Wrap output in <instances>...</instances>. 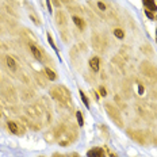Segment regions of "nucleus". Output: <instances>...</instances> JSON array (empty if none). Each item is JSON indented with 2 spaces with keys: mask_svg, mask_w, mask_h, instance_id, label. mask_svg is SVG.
I'll use <instances>...</instances> for the list:
<instances>
[{
  "mask_svg": "<svg viewBox=\"0 0 157 157\" xmlns=\"http://www.w3.org/2000/svg\"><path fill=\"white\" fill-rule=\"evenodd\" d=\"M56 142H58L60 146H69L72 142L77 140V130L75 126L71 125H60L53 129Z\"/></svg>",
  "mask_w": 157,
  "mask_h": 157,
  "instance_id": "1",
  "label": "nucleus"
},
{
  "mask_svg": "<svg viewBox=\"0 0 157 157\" xmlns=\"http://www.w3.org/2000/svg\"><path fill=\"white\" fill-rule=\"evenodd\" d=\"M49 92H50V96L53 98L56 102H58L63 106H72V96L67 87L54 86L49 90Z\"/></svg>",
  "mask_w": 157,
  "mask_h": 157,
  "instance_id": "2",
  "label": "nucleus"
},
{
  "mask_svg": "<svg viewBox=\"0 0 157 157\" xmlns=\"http://www.w3.org/2000/svg\"><path fill=\"white\" fill-rule=\"evenodd\" d=\"M104 109H106L109 117L115 122L117 126H119V127L123 126V118H122V114H121V110L118 109V107H115L111 103H106L104 104Z\"/></svg>",
  "mask_w": 157,
  "mask_h": 157,
  "instance_id": "3",
  "label": "nucleus"
},
{
  "mask_svg": "<svg viewBox=\"0 0 157 157\" xmlns=\"http://www.w3.org/2000/svg\"><path fill=\"white\" fill-rule=\"evenodd\" d=\"M141 72L144 75H145L146 77L149 78H157V69L156 67L153 64H150L149 61H144V63L141 64Z\"/></svg>",
  "mask_w": 157,
  "mask_h": 157,
  "instance_id": "4",
  "label": "nucleus"
},
{
  "mask_svg": "<svg viewBox=\"0 0 157 157\" xmlns=\"http://www.w3.org/2000/svg\"><path fill=\"white\" fill-rule=\"evenodd\" d=\"M26 113H27V115L31 117L33 119H39V118L45 114V110H44V107H41L39 104H33V106L26 107Z\"/></svg>",
  "mask_w": 157,
  "mask_h": 157,
  "instance_id": "5",
  "label": "nucleus"
},
{
  "mask_svg": "<svg viewBox=\"0 0 157 157\" xmlns=\"http://www.w3.org/2000/svg\"><path fill=\"white\" fill-rule=\"evenodd\" d=\"M7 126H8L10 132L16 134V136H23V134L26 133V127L22 125V123L16 122V121H8Z\"/></svg>",
  "mask_w": 157,
  "mask_h": 157,
  "instance_id": "6",
  "label": "nucleus"
},
{
  "mask_svg": "<svg viewBox=\"0 0 157 157\" xmlns=\"http://www.w3.org/2000/svg\"><path fill=\"white\" fill-rule=\"evenodd\" d=\"M91 44H92V48L95 49L96 52H102L103 50V38L100 34H96L94 33L92 37H91Z\"/></svg>",
  "mask_w": 157,
  "mask_h": 157,
  "instance_id": "7",
  "label": "nucleus"
},
{
  "mask_svg": "<svg viewBox=\"0 0 157 157\" xmlns=\"http://www.w3.org/2000/svg\"><path fill=\"white\" fill-rule=\"evenodd\" d=\"M127 134H129V137H132L133 140H136L138 144H141V145H146V140H145V136H144V132L127 130Z\"/></svg>",
  "mask_w": 157,
  "mask_h": 157,
  "instance_id": "8",
  "label": "nucleus"
},
{
  "mask_svg": "<svg viewBox=\"0 0 157 157\" xmlns=\"http://www.w3.org/2000/svg\"><path fill=\"white\" fill-rule=\"evenodd\" d=\"M54 21L60 27H65L68 23V18H67V14L64 11H57L54 15Z\"/></svg>",
  "mask_w": 157,
  "mask_h": 157,
  "instance_id": "9",
  "label": "nucleus"
},
{
  "mask_svg": "<svg viewBox=\"0 0 157 157\" xmlns=\"http://www.w3.org/2000/svg\"><path fill=\"white\" fill-rule=\"evenodd\" d=\"M87 157H106L102 148H92L87 152Z\"/></svg>",
  "mask_w": 157,
  "mask_h": 157,
  "instance_id": "10",
  "label": "nucleus"
},
{
  "mask_svg": "<svg viewBox=\"0 0 157 157\" xmlns=\"http://www.w3.org/2000/svg\"><path fill=\"white\" fill-rule=\"evenodd\" d=\"M29 48H30L33 56H34L38 61H42V58H44V57H42V52L38 49L37 45H35V44H30V45H29Z\"/></svg>",
  "mask_w": 157,
  "mask_h": 157,
  "instance_id": "11",
  "label": "nucleus"
},
{
  "mask_svg": "<svg viewBox=\"0 0 157 157\" xmlns=\"http://www.w3.org/2000/svg\"><path fill=\"white\" fill-rule=\"evenodd\" d=\"M90 68L92 69V72H98L100 69V60L99 57H92L90 60Z\"/></svg>",
  "mask_w": 157,
  "mask_h": 157,
  "instance_id": "12",
  "label": "nucleus"
},
{
  "mask_svg": "<svg viewBox=\"0 0 157 157\" xmlns=\"http://www.w3.org/2000/svg\"><path fill=\"white\" fill-rule=\"evenodd\" d=\"M142 3H144V6H145L146 10H149V11H152V12L157 11V4H156L155 0H142Z\"/></svg>",
  "mask_w": 157,
  "mask_h": 157,
  "instance_id": "13",
  "label": "nucleus"
},
{
  "mask_svg": "<svg viewBox=\"0 0 157 157\" xmlns=\"http://www.w3.org/2000/svg\"><path fill=\"white\" fill-rule=\"evenodd\" d=\"M6 63H7V67L12 72H16V69H18V65H16V61L11 57V56H7V57H6Z\"/></svg>",
  "mask_w": 157,
  "mask_h": 157,
  "instance_id": "14",
  "label": "nucleus"
},
{
  "mask_svg": "<svg viewBox=\"0 0 157 157\" xmlns=\"http://www.w3.org/2000/svg\"><path fill=\"white\" fill-rule=\"evenodd\" d=\"M72 19H73L75 25H76L77 27L80 29V30H84V29H86V21H84L83 18H80V16H77V15H75Z\"/></svg>",
  "mask_w": 157,
  "mask_h": 157,
  "instance_id": "15",
  "label": "nucleus"
},
{
  "mask_svg": "<svg viewBox=\"0 0 157 157\" xmlns=\"http://www.w3.org/2000/svg\"><path fill=\"white\" fill-rule=\"evenodd\" d=\"M44 72H45V75H46V77H48V78H49V80H50V81H54L56 78H57V75H56V72H54V71H52L50 68L45 67Z\"/></svg>",
  "mask_w": 157,
  "mask_h": 157,
  "instance_id": "16",
  "label": "nucleus"
},
{
  "mask_svg": "<svg viewBox=\"0 0 157 157\" xmlns=\"http://www.w3.org/2000/svg\"><path fill=\"white\" fill-rule=\"evenodd\" d=\"M78 94H80V96H81V100H83V103H84V106L87 107V109H90V100H88V98L86 96V94L83 92V91H78Z\"/></svg>",
  "mask_w": 157,
  "mask_h": 157,
  "instance_id": "17",
  "label": "nucleus"
},
{
  "mask_svg": "<svg viewBox=\"0 0 157 157\" xmlns=\"http://www.w3.org/2000/svg\"><path fill=\"white\" fill-rule=\"evenodd\" d=\"M114 35H115L118 39L125 38V33H123V30H121V29H115V30H114Z\"/></svg>",
  "mask_w": 157,
  "mask_h": 157,
  "instance_id": "18",
  "label": "nucleus"
},
{
  "mask_svg": "<svg viewBox=\"0 0 157 157\" xmlns=\"http://www.w3.org/2000/svg\"><path fill=\"white\" fill-rule=\"evenodd\" d=\"M141 50H142L145 54H148V56H152V54H153V52H152V48H150V45H142Z\"/></svg>",
  "mask_w": 157,
  "mask_h": 157,
  "instance_id": "19",
  "label": "nucleus"
},
{
  "mask_svg": "<svg viewBox=\"0 0 157 157\" xmlns=\"http://www.w3.org/2000/svg\"><path fill=\"white\" fill-rule=\"evenodd\" d=\"M76 118H77V123H78V126H83V125H84V119H83V114H81V111H80V110L76 111Z\"/></svg>",
  "mask_w": 157,
  "mask_h": 157,
  "instance_id": "20",
  "label": "nucleus"
},
{
  "mask_svg": "<svg viewBox=\"0 0 157 157\" xmlns=\"http://www.w3.org/2000/svg\"><path fill=\"white\" fill-rule=\"evenodd\" d=\"M68 10H69L71 12H81L83 11V10H81V7H78V6H69V7H68Z\"/></svg>",
  "mask_w": 157,
  "mask_h": 157,
  "instance_id": "21",
  "label": "nucleus"
},
{
  "mask_svg": "<svg viewBox=\"0 0 157 157\" xmlns=\"http://www.w3.org/2000/svg\"><path fill=\"white\" fill-rule=\"evenodd\" d=\"M96 6H98V8H99L100 11H103V12H106V11H107V7H106V4H104L103 2H100V0H99V2L96 3Z\"/></svg>",
  "mask_w": 157,
  "mask_h": 157,
  "instance_id": "22",
  "label": "nucleus"
},
{
  "mask_svg": "<svg viewBox=\"0 0 157 157\" xmlns=\"http://www.w3.org/2000/svg\"><path fill=\"white\" fill-rule=\"evenodd\" d=\"M98 91H99V94L102 95L103 98H104V96H106V95H107V92H106V88H104V87H99V90H98Z\"/></svg>",
  "mask_w": 157,
  "mask_h": 157,
  "instance_id": "23",
  "label": "nucleus"
},
{
  "mask_svg": "<svg viewBox=\"0 0 157 157\" xmlns=\"http://www.w3.org/2000/svg\"><path fill=\"white\" fill-rule=\"evenodd\" d=\"M48 39H49V44L53 46V49L54 50H57V48H56V45H54V42H53V39H52V37H50V34H48Z\"/></svg>",
  "mask_w": 157,
  "mask_h": 157,
  "instance_id": "24",
  "label": "nucleus"
},
{
  "mask_svg": "<svg viewBox=\"0 0 157 157\" xmlns=\"http://www.w3.org/2000/svg\"><path fill=\"white\" fill-rule=\"evenodd\" d=\"M50 2L54 4V7H57V8L61 7V2H60V0H50Z\"/></svg>",
  "mask_w": 157,
  "mask_h": 157,
  "instance_id": "25",
  "label": "nucleus"
},
{
  "mask_svg": "<svg viewBox=\"0 0 157 157\" xmlns=\"http://www.w3.org/2000/svg\"><path fill=\"white\" fill-rule=\"evenodd\" d=\"M61 3H64L65 6H67V7H69V6H72L73 4V2H72V0H60Z\"/></svg>",
  "mask_w": 157,
  "mask_h": 157,
  "instance_id": "26",
  "label": "nucleus"
},
{
  "mask_svg": "<svg viewBox=\"0 0 157 157\" xmlns=\"http://www.w3.org/2000/svg\"><path fill=\"white\" fill-rule=\"evenodd\" d=\"M145 14H146V16H148L149 19H155V15H153L152 11H149V10H145Z\"/></svg>",
  "mask_w": 157,
  "mask_h": 157,
  "instance_id": "27",
  "label": "nucleus"
},
{
  "mask_svg": "<svg viewBox=\"0 0 157 157\" xmlns=\"http://www.w3.org/2000/svg\"><path fill=\"white\" fill-rule=\"evenodd\" d=\"M30 18H31V21L33 22H35L37 25H39V19L37 18V16H34V15H30Z\"/></svg>",
  "mask_w": 157,
  "mask_h": 157,
  "instance_id": "28",
  "label": "nucleus"
},
{
  "mask_svg": "<svg viewBox=\"0 0 157 157\" xmlns=\"http://www.w3.org/2000/svg\"><path fill=\"white\" fill-rule=\"evenodd\" d=\"M52 157H67V155H63V153H54Z\"/></svg>",
  "mask_w": 157,
  "mask_h": 157,
  "instance_id": "29",
  "label": "nucleus"
},
{
  "mask_svg": "<svg viewBox=\"0 0 157 157\" xmlns=\"http://www.w3.org/2000/svg\"><path fill=\"white\" fill-rule=\"evenodd\" d=\"M67 157H80V156L77 153H69V155H67Z\"/></svg>",
  "mask_w": 157,
  "mask_h": 157,
  "instance_id": "30",
  "label": "nucleus"
},
{
  "mask_svg": "<svg viewBox=\"0 0 157 157\" xmlns=\"http://www.w3.org/2000/svg\"><path fill=\"white\" fill-rule=\"evenodd\" d=\"M2 48H3V46H2V42H0V49H2Z\"/></svg>",
  "mask_w": 157,
  "mask_h": 157,
  "instance_id": "31",
  "label": "nucleus"
},
{
  "mask_svg": "<svg viewBox=\"0 0 157 157\" xmlns=\"http://www.w3.org/2000/svg\"><path fill=\"white\" fill-rule=\"evenodd\" d=\"M0 33H2V29H0Z\"/></svg>",
  "mask_w": 157,
  "mask_h": 157,
  "instance_id": "32",
  "label": "nucleus"
},
{
  "mask_svg": "<svg viewBox=\"0 0 157 157\" xmlns=\"http://www.w3.org/2000/svg\"><path fill=\"white\" fill-rule=\"evenodd\" d=\"M0 117H2V114H0Z\"/></svg>",
  "mask_w": 157,
  "mask_h": 157,
  "instance_id": "33",
  "label": "nucleus"
}]
</instances>
